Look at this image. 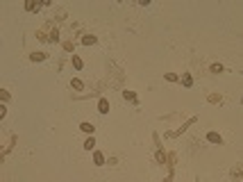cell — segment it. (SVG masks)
<instances>
[{
    "mask_svg": "<svg viewBox=\"0 0 243 182\" xmlns=\"http://www.w3.org/2000/svg\"><path fill=\"white\" fill-rule=\"evenodd\" d=\"M93 162H95L98 166H105V155H102L100 150H95V152H93Z\"/></svg>",
    "mask_w": 243,
    "mask_h": 182,
    "instance_id": "1",
    "label": "cell"
},
{
    "mask_svg": "<svg viewBox=\"0 0 243 182\" xmlns=\"http://www.w3.org/2000/svg\"><path fill=\"white\" fill-rule=\"evenodd\" d=\"M95 41H98V39H95L93 34H84V36H82V43H84V46H93Z\"/></svg>",
    "mask_w": 243,
    "mask_h": 182,
    "instance_id": "2",
    "label": "cell"
},
{
    "mask_svg": "<svg viewBox=\"0 0 243 182\" xmlns=\"http://www.w3.org/2000/svg\"><path fill=\"white\" fill-rule=\"evenodd\" d=\"M98 112H100V114H107V112H109V102H107L105 98L98 102Z\"/></svg>",
    "mask_w": 243,
    "mask_h": 182,
    "instance_id": "3",
    "label": "cell"
},
{
    "mask_svg": "<svg viewBox=\"0 0 243 182\" xmlns=\"http://www.w3.org/2000/svg\"><path fill=\"white\" fill-rule=\"evenodd\" d=\"M80 130H82V132H86V135H91L95 128L91 125V123H86V121H84V123H80Z\"/></svg>",
    "mask_w": 243,
    "mask_h": 182,
    "instance_id": "4",
    "label": "cell"
},
{
    "mask_svg": "<svg viewBox=\"0 0 243 182\" xmlns=\"http://www.w3.org/2000/svg\"><path fill=\"white\" fill-rule=\"evenodd\" d=\"M207 139H209L211 143H223V139H220V135H216V132H209V135H207Z\"/></svg>",
    "mask_w": 243,
    "mask_h": 182,
    "instance_id": "5",
    "label": "cell"
},
{
    "mask_svg": "<svg viewBox=\"0 0 243 182\" xmlns=\"http://www.w3.org/2000/svg\"><path fill=\"white\" fill-rule=\"evenodd\" d=\"M30 59H32V62H43V59H46V52H32Z\"/></svg>",
    "mask_w": 243,
    "mask_h": 182,
    "instance_id": "6",
    "label": "cell"
},
{
    "mask_svg": "<svg viewBox=\"0 0 243 182\" xmlns=\"http://www.w3.org/2000/svg\"><path fill=\"white\" fill-rule=\"evenodd\" d=\"M182 84H184V87H191V84H193V78H191L189 73H184V75H182Z\"/></svg>",
    "mask_w": 243,
    "mask_h": 182,
    "instance_id": "7",
    "label": "cell"
},
{
    "mask_svg": "<svg viewBox=\"0 0 243 182\" xmlns=\"http://www.w3.org/2000/svg\"><path fill=\"white\" fill-rule=\"evenodd\" d=\"M123 96H125L130 102H137V93H134V91H123Z\"/></svg>",
    "mask_w": 243,
    "mask_h": 182,
    "instance_id": "8",
    "label": "cell"
},
{
    "mask_svg": "<svg viewBox=\"0 0 243 182\" xmlns=\"http://www.w3.org/2000/svg\"><path fill=\"white\" fill-rule=\"evenodd\" d=\"M209 71H211V73H220V71H223V64H218V62H216V64H211V66H209Z\"/></svg>",
    "mask_w": 243,
    "mask_h": 182,
    "instance_id": "9",
    "label": "cell"
},
{
    "mask_svg": "<svg viewBox=\"0 0 243 182\" xmlns=\"http://www.w3.org/2000/svg\"><path fill=\"white\" fill-rule=\"evenodd\" d=\"M84 148H86V150H93V148H95V141H93V139L89 137V139L84 141Z\"/></svg>",
    "mask_w": 243,
    "mask_h": 182,
    "instance_id": "10",
    "label": "cell"
},
{
    "mask_svg": "<svg viewBox=\"0 0 243 182\" xmlns=\"http://www.w3.org/2000/svg\"><path fill=\"white\" fill-rule=\"evenodd\" d=\"M39 7H41V5H36V3H25V9H27V12H36Z\"/></svg>",
    "mask_w": 243,
    "mask_h": 182,
    "instance_id": "11",
    "label": "cell"
},
{
    "mask_svg": "<svg viewBox=\"0 0 243 182\" xmlns=\"http://www.w3.org/2000/svg\"><path fill=\"white\" fill-rule=\"evenodd\" d=\"M71 84H73V89H77V91H82V89H84V84H82V80H73Z\"/></svg>",
    "mask_w": 243,
    "mask_h": 182,
    "instance_id": "12",
    "label": "cell"
},
{
    "mask_svg": "<svg viewBox=\"0 0 243 182\" xmlns=\"http://www.w3.org/2000/svg\"><path fill=\"white\" fill-rule=\"evenodd\" d=\"M157 162H159V164L166 162V152H164V150H157Z\"/></svg>",
    "mask_w": 243,
    "mask_h": 182,
    "instance_id": "13",
    "label": "cell"
},
{
    "mask_svg": "<svg viewBox=\"0 0 243 182\" xmlns=\"http://www.w3.org/2000/svg\"><path fill=\"white\" fill-rule=\"evenodd\" d=\"M73 66H75L77 71H80V69H82L84 64H82V59H80V57H73Z\"/></svg>",
    "mask_w": 243,
    "mask_h": 182,
    "instance_id": "14",
    "label": "cell"
},
{
    "mask_svg": "<svg viewBox=\"0 0 243 182\" xmlns=\"http://www.w3.org/2000/svg\"><path fill=\"white\" fill-rule=\"evenodd\" d=\"M48 39H50V41H57V39H59V32H57V30H50V34H48Z\"/></svg>",
    "mask_w": 243,
    "mask_h": 182,
    "instance_id": "15",
    "label": "cell"
},
{
    "mask_svg": "<svg viewBox=\"0 0 243 182\" xmlns=\"http://www.w3.org/2000/svg\"><path fill=\"white\" fill-rule=\"evenodd\" d=\"M166 80H168V82H177L180 78H177V75H175V73H166Z\"/></svg>",
    "mask_w": 243,
    "mask_h": 182,
    "instance_id": "16",
    "label": "cell"
},
{
    "mask_svg": "<svg viewBox=\"0 0 243 182\" xmlns=\"http://www.w3.org/2000/svg\"><path fill=\"white\" fill-rule=\"evenodd\" d=\"M207 100H209V102H218V100H220V96H216V93H211V96H209Z\"/></svg>",
    "mask_w": 243,
    "mask_h": 182,
    "instance_id": "17",
    "label": "cell"
},
{
    "mask_svg": "<svg viewBox=\"0 0 243 182\" xmlns=\"http://www.w3.org/2000/svg\"><path fill=\"white\" fill-rule=\"evenodd\" d=\"M0 98H3V100H9V91H7V89H3V93H0Z\"/></svg>",
    "mask_w": 243,
    "mask_h": 182,
    "instance_id": "18",
    "label": "cell"
}]
</instances>
